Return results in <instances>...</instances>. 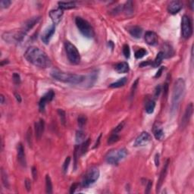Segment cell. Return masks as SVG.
Returning <instances> with one entry per match:
<instances>
[{
  "label": "cell",
  "mask_w": 194,
  "mask_h": 194,
  "mask_svg": "<svg viewBox=\"0 0 194 194\" xmlns=\"http://www.w3.org/2000/svg\"><path fill=\"white\" fill-rule=\"evenodd\" d=\"M24 57L30 63L41 68H46L51 65V61L46 53L38 47H29L25 52Z\"/></svg>",
  "instance_id": "cell-1"
},
{
  "label": "cell",
  "mask_w": 194,
  "mask_h": 194,
  "mask_svg": "<svg viewBox=\"0 0 194 194\" xmlns=\"http://www.w3.org/2000/svg\"><path fill=\"white\" fill-rule=\"evenodd\" d=\"M185 81L183 78H178L175 81L174 86H173L172 98H171V114H174L178 109L180 103L184 97L185 93Z\"/></svg>",
  "instance_id": "cell-2"
},
{
  "label": "cell",
  "mask_w": 194,
  "mask_h": 194,
  "mask_svg": "<svg viewBox=\"0 0 194 194\" xmlns=\"http://www.w3.org/2000/svg\"><path fill=\"white\" fill-rule=\"evenodd\" d=\"M50 75L55 80H58V81L63 82V83H71V84H80L86 79V77L83 76V75L65 73V72L60 71L57 70H54L51 71Z\"/></svg>",
  "instance_id": "cell-3"
},
{
  "label": "cell",
  "mask_w": 194,
  "mask_h": 194,
  "mask_svg": "<svg viewBox=\"0 0 194 194\" xmlns=\"http://www.w3.org/2000/svg\"><path fill=\"white\" fill-rule=\"evenodd\" d=\"M127 155V149L124 148L113 149L108 151L105 156V162L110 165H118Z\"/></svg>",
  "instance_id": "cell-4"
},
{
  "label": "cell",
  "mask_w": 194,
  "mask_h": 194,
  "mask_svg": "<svg viewBox=\"0 0 194 194\" xmlns=\"http://www.w3.org/2000/svg\"><path fill=\"white\" fill-rule=\"evenodd\" d=\"M75 24L80 31V32L86 38H93L94 37V31L93 29L90 24L86 20L80 18V17H77L75 18Z\"/></svg>",
  "instance_id": "cell-5"
},
{
  "label": "cell",
  "mask_w": 194,
  "mask_h": 194,
  "mask_svg": "<svg viewBox=\"0 0 194 194\" xmlns=\"http://www.w3.org/2000/svg\"><path fill=\"white\" fill-rule=\"evenodd\" d=\"M64 47H65L68 58L70 62L74 64H79L80 61V55L77 47L69 41H66L64 42Z\"/></svg>",
  "instance_id": "cell-6"
},
{
  "label": "cell",
  "mask_w": 194,
  "mask_h": 194,
  "mask_svg": "<svg viewBox=\"0 0 194 194\" xmlns=\"http://www.w3.org/2000/svg\"><path fill=\"white\" fill-rule=\"evenodd\" d=\"M26 33L22 30L20 31H12L5 32L2 34V39L9 43H17L23 40L24 37L26 36Z\"/></svg>",
  "instance_id": "cell-7"
},
{
  "label": "cell",
  "mask_w": 194,
  "mask_h": 194,
  "mask_svg": "<svg viewBox=\"0 0 194 194\" xmlns=\"http://www.w3.org/2000/svg\"><path fill=\"white\" fill-rule=\"evenodd\" d=\"M99 178V171L97 168H92L86 173L81 182L83 187H88L96 182Z\"/></svg>",
  "instance_id": "cell-8"
},
{
  "label": "cell",
  "mask_w": 194,
  "mask_h": 194,
  "mask_svg": "<svg viewBox=\"0 0 194 194\" xmlns=\"http://www.w3.org/2000/svg\"><path fill=\"white\" fill-rule=\"evenodd\" d=\"M181 34L185 39L190 38L193 34V23L187 15H184L181 20Z\"/></svg>",
  "instance_id": "cell-9"
},
{
  "label": "cell",
  "mask_w": 194,
  "mask_h": 194,
  "mask_svg": "<svg viewBox=\"0 0 194 194\" xmlns=\"http://www.w3.org/2000/svg\"><path fill=\"white\" fill-rule=\"evenodd\" d=\"M193 105L192 102H190V103L187 105V108H186L185 112H184V116H183L182 120H181V128H184V127H187L189 121H190V118H191L192 115H193Z\"/></svg>",
  "instance_id": "cell-10"
},
{
  "label": "cell",
  "mask_w": 194,
  "mask_h": 194,
  "mask_svg": "<svg viewBox=\"0 0 194 194\" xmlns=\"http://www.w3.org/2000/svg\"><path fill=\"white\" fill-rule=\"evenodd\" d=\"M55 97V93L54 91L49 90V92H47L43 97L40 99L39 102V109L40 112H44L46 108V105L47 102H51L53 99V98Z\"/></svg>",
  "instance_id": "cell-11"
},
{
  "label": "cell",
  "mask_w": 194,
  "mask_h": 194,
  "mask_svg": "<svg viewBox=\"0 0 194 194\" xmlns=\"http://www.w3.org/2000/svg\"><path fill=\"white\" fill-rule=\"evenodd\" d=\"M151 136L148 132H142L135 140L134 146H143L150 142Z\"/></svg>",
  "instance_id": "cell-12"
},
{
  "label": "cell",
  "mask_w": 194,
  "mask_h": 194,
  "mask_svg": "<svg viewBox=\"0 0 194 194\" xmlns=\"http://www.w3.org/2000/svg\"><path fill=\"white\" fill-rule=\"evenodd\" d=\"M170 164V160L169 159H167L166 162H165V165H164L163 168H162V171H161L160 175H159V180H158V183H157V186H156V192H159V190L162 187V184H163L164 181H165V178H166L167 172H168V165Z\"/></svg>",
  "instance_id": "cell-13"
},
{
  "label": "cell",
  "mask_w": 194,
  "mask_h": 194,
  "mask_svg": "<svg viewBox=\"0 0 194 194\" xmlns=\"http://www.w3.org/2000/svg\"><path fill=\"white\" fill-rule=\"evenodd\" d=\"M17 157L19 164L23 168H26L27 166V160L26 156H25L24 149V146L21 143H19L17 146Z\"/></svg>",
  "instance_id": "cell-14"
},
{
  "label": "cell",
  "mask_w": 194,
  "mask_h": 194,
  "mask_svg": "<svg viewBox=\"0 0 194 194\" xmlns=\"http://www.w3.org/2000/svg\"><path fill=\"white\" fill-rule=\"evenodd\" d=\"M55 31H56V27H55V24L52 25L51 27L47 28V29L44 31L43 34H42V37H41V39H42V42L45 44H48L49 42L50 41V39H51L52 37L53 36V34H55Z\"/></svg>",
  "instance_id": "cell-15"
},
{
  "label": "cell",
  "mask_w": 194,
  "mask_h": 194,
  "mask_svg": "<svg viewBox=\"0 0 194 194\" xmlns=\"http://www.w3.org/2000/svg\"><path fill=\"white\" fill-rule=\"evenodd\" d=\"M144 39L149 46H156L158 43V35L153 31H147L145 34Z\"/></svg>",
  "instance_id": "cell-16"
},
{
  "label": "cell",
  "mask_w": 194,
  "mask_h": 194,
  "mask_svg": "<svg viewBox=\"0 0 194 194\" xmlns=\"http://www.w3.org/2000/svg\"><path fill=\"white\" fill-rule=\"evenodd\" d=\"M62 15L63 10L59 9V8L57 9H53V10H51L49 12V16L54 24H57L59 23Z\"/></svg>",
  "instance_id": "cell-17"
},
{
  "label": "cell",
  "mask_w": 194,
  "mask_h": 194,
  "mask_svg": "<svg viewBox=\"0 0 194 194\" xmlns=\"http://www.w3.org/2000/svg\"><path fill=\"white\" fill-rule=\"evenodd\" d=\"M183 5L181 2L179 1H172L168 4V12L170 14L175 15L178 13L182 9Z\"/></svg>",
  "instance_id": "cell-18"
},
{
  "label": "cell",
  "mask_w": 194,
  "mask_h": 194,
  "mask_svg": "<svg viewBox=\"0 0 194 194\" xmlns=\"http://www.w3.org/2000/svg\"><path fill=\"white\" fill-rule=\"evenodd\" d=\"M39 19H40V17H34V18H31V19L27 20L24 23V24L23 27L21 28V30L23 31H24L26 34H27L28 31H29L31 29H32L36 24L38 23Z\"/></svg>",
  "instance_id": "cell-19"
},
{
  "label": "cell",
  "mask_w": 194,
  "mask_h": 194,
  "mask_svg": "<svg viewBox=\"0 0 194 194\" xmlns=\"http://www.w3.org/2000/svg\"><path fill=\"white\" fill-rule=\"evenodd\" d=\"M45 127V122L42 119H40L39 121L35 123V135L37 140H40L44 132Z\"/></svg>",
  "instance_id": "cell-20"
},
{
  "label": "cell",
  "mask_w": 194,
  "mask_h": 194,
  "mask_svg": "<svg viewBox=\"0 0 194 194\" xmlns=\"http://www.w3.org/2000/svg\"><path fill=\"white\" fill-rule=\"evenodd\" d=\"M128 32L134 38H140L143 34V29L139 26H132L128 28Z\"/></svg>",
  "instance_id": "cell-21"
},
{
  "label": "cell",
  "mask_w": 194,
  "mask_h": 194,
  "mask_svg": "<svg viewBox=\"0 0 194 194\" xmlns=\"http://www.w3.org/2000/svg\"><path fill=\"white\" fill-rule=\"evenodd\" d=\"M115 70L119 74L127 73L129 71V65L127 62H125V61H122V62L118 63V64H115Z\"/></svg>",
  "instance_id": "cell-22"
},
{
  "label": "cell",
  "mask_w": 194,
  "mask_h": 194,
  "mask_svg": "<svg viewBox=\"0 0 194 194\" xmlns=\"http://www.w3.org/2000/svg\"><path fill=\"white\" fill-rule=\"evenodd\" d=\"M123 11L125 13L126 15L130 16L134 14V8L133 2L128 1L123 5Z\"/></svg>",
  "instance_id": "cell-23"
},
{
  "label": "cell",
  "mask_w": 194,
  "mask_h": 194,
  "mask_svg": "<svg viewBox=\"0 0 194 194\" xmlns=\"http://www.w3.org/2000/svg\"><path fill=\"white\" fill-rule=\"evenodd\" d=\"M153 134L156 139L158 140H162L163 137H165V133H164L163 129L159 125L154 126L153 128Z\"/></svg>",
  "instance_id": "cell-24"
},
{
  "label": "cell",
  "mask_w": 194,
  "mask_h": 194,
  "mask_svg": "<svg viewBox=\"0 0 194 194\" xmlns=\"http://www.w3.org/2000/svg\"><path fill=\"white\" fill-rule=\"evenodd\" d=\"M58 7L59 9H62V10H68V9H74L76 7V3L75 2H59L58 3Z\"/></svg>",
  "instance_id": "cell-25"
},
{
  "label": "cell",
  "mask_w": 194,
  "mask_h": 194,
  "mask_svg": "<svg viewBox=\"0 0 194 194\" xmlns=\"http://www.w3.org/2000/svg\"><path fill=\"white\" fill-rule=\"evenodd\" d=\"M164 54V57L168 58L174 56V52L173 50L172 47L168 43H165L164 45V52H162Z\"/></svg>",
  "instance_id": "cell-26"
},
{
  "label": "cell",
  "mask_w": 194,
  "mask_h": 194,
  "mask_svg": "<svg viewBox=\"0 0 194 194\" xmlns=\"http://www.w3.org/2000/svg\"><path fill=\"white\" fill-rule=\"evenodd\" d=\"M156 108V102L152 99L150 100H148L146 102V105H145V110H146V112L148 114H152L153 113L154 109Z\"/></svg>",
  "instance_id": "cell-27"
},
{
  "label": "cell",
  "mask_w": 194,
  "mask_h": 194,
  "mask_svg": "<svg viewBox=\"0 0 194 194\" xmlns=\"http://www.w3.org/2000/svg\"><path fill=\"white\" fill-rule=\"evenodd\" d=\"M164 58H165V57H164V54H163V53H162V51L159 52V53H158L156 58H155V60H154L153 62L152 63V64H151V65H152V67H154V68L159 67V66L161 64V63L162 62V61H163Z\"/></svg>",
  "instance_id": "cell-28"
},
{
  "label": "cell",
  "mask_w": 194,
  "mask_h": 194,
  "mask_svg": "<svg viewBox=\"0 0 194 194\" xmlns=\"http://www.w3.org/2000/svg\"><path fill=\"white\" fill-rule=\"evenodd\" d=\"M1 180L2 182L3 186H4L5 188H9V178H8V175L6 171L3 169V168H1Z\"/></svg>",
  "instance_id": "cell-29"
},
{
  "label": "cell",
  "mask_w": 194,
  "mask_h": 194,
  "mask_svg": "<svg viewBox=\"0 0 194 194\" xmlns=\"http://www.w3.org/2000/svg\"><path fill=\"white\" fill-rule=\"evenodd\" d=\"M46 192L49 194L53 193V183L49 174L46 176Z\"/></svg>",
  "instance_id": "cell-30"
},
{
  "label": "cell",
  "mask_w": 194,
  "mask_h": 194,
  "mask_svg": "<svg viewBox=\"0 0 194 194\" xmlns=\"http://www.w3.org/2000/svg\"><path fill=\"white\" fill-rule=\"evenodd\" d=\"M126 83H127V78H120L119 80H117L116 82H114V83H111V84L109 85V87L119 88V87H121V86H124Z\"/></svg>",
  "instance_id": "cell-31"
},
{
  "label": "cell",
  "mask_w": 194,
  "mask_h": 194,
  "mask_svg": "<svg viewBox=\"0 0 194 194\" xmlns=\"http://www.w3.org/2000/svg\"><path fill=\"white\" fill-rule=\"evenodd\" d=\"M90 143V139H87L86 140H84L80 146V154L81 155H84L86 153L88 149H89Z\"/></svg>",
  "instance_id": "cell-32"
},
{
  "label": "cell",
  "mask_w": 194,
  "mask_h": 194,
  "mask_svg": "<svg viewBox=\"0 0 194 194\" xmlns=\"http://www.w3.org/2000/svg\"><path fill=\"white\" fill-rule=\"evenodd\" d=\"M85 137H86V134H85L84 132L82 131V130H78V131L76 132L75 139H76L77 143H81V142H83L85 140Z\"/></svg>",
  "instance_id": "cell-33"
},
{
  "label": "cell",
  "mask_w": 194,
  "mask_h": 194,
  "mask_svg": "<svg viewBox=\"0 0 194 194\" xmlns=\"http://www.w3.org/2000/svg\"><path fill=\"white\" fill-rule=\"evenodd\" d=\"M146 53H147V51H146L145 49L143 48L139 49L137 51H136V53H135V58H137V59H140V58L144 57V56H146Z\"/></svg>",
  "instance_id": "cell-34"
},
{
  "label": "cell",
  "mask_w": 194,
  "mask_h": 194,
  "mask_svg": "<svg viewBox=\"0 0 194 194\" xmlns=\"http://www.w3.org/2000/svg\"><path fill=\"white\" fill-rule=\"evenodd\" d=\"M119 139L120 137L118 134L112 133V135L108 139V144H113V143L118 142L119 140Z\"/></svg>",
  "instance_id": "cell-35"
},
{
  "label": "cell",
  "mask_w": 194,
  "mask_h": 194,
  "mask_svg": "<svg viewBox=\"0 0 194 194\" xmlns=\"http://www.w3.org/2000/svg\"><path fill=\"white\" fill-rule=\"evenodd\" d=\"M58 114L59 115L60 120H61V122L63 125H65L66 123V114L64 112V110L61 109V108H58Z\"/></svg>",
  "instance_id": "cell-36"
},
{
  "label": "cell",
  "mask_w": 194,
  "mask_h": 194,
  "mask_svg": "<svg viewBox=\"0 0 194 194\" xmlns=\"http://www.w3.org/2000/svg\"><path fill=\"white\" fill-rule=\"evenodd\" d=\"M26 139L29 146L31 147V146H32V129H31V127L28 128L27 132Z\"/></svg>",
  "instance_id": "cell-37"
},
{
  "label": "cell",
  "mask_w": 194,
  "mask_h": 194,
  "mask_svg": "<svg viewBox=\"0 0 194 194\" xmlns=\"http://www.w3.org/2000/svg\"><path fill=\"white\" fill-rule=\"evenodd\" d=\"M122 52H123V54L124 56H125V58H130V47L127 44H124L123 46V48H122Z\"/></svg>",
  "instance_id": "cell-38"
},
{
  "label": "cell",
  "mask_w": 194,
  "mask_h": 194,
  "mask_svg": "<svg viewBox=\"0 0 194 194\" xmlns=\"http://www.w3.org/2000/svg\"><path fill=\"white\" fill-rule=\"evenodd\" d=\"M86 121H87V119H86V116H84V115L79 116L78 118V123L79 127H80V128H82V127H83V126L86 124Z\"/></svg>",
  "instance_id": "cell-39"
},
{
  "label": "cell",
  "mask_w": 194,
  "mask_h": 194,
  "mask_svg": "<svg viewBox=\"0 0 194 194\" xmlns=\"http://www.w3.org/2000/svg\"><path fill=\"white\" fill-rule=\"evenodd\" d=\"M71 162V157H67L65 159V160H64V164H63V166H62V171L65 174V173H67L68 171V166H69V164H70Z\"/></svg>",
  "instance_id": "cell-40"
},
{
  "label": "cell",
  "mask_w": 194,
  "mask_h": 194,
  "mask_svg": "<svg viewBox=\"0 0 194 194\" xmlns=\"http://www.w3.org/2000/svg\"><path fill=\"white\" fill-rule=\"evenodd\" d=\"M124 124H125V123H124V121H123V122H121V123H120V124H118V125L117 126V127H115L114 129H113L112 132V133H113V134L119 133V132L121 131V130H122L123 127H124Z\"/></svg>",
  "instance_id": "cell-41"
},
{
  "label": "cell",
  "mask_w": 194,
  "mask_h": 194,
  "mask_svg": "<svg viewBox=\"0 0 194 194\" xmlns=\"http://www.w3.org/2000/svg\"><path fill=\"white\" fill-rule=\"evenodd\" d=\"M11 4H12V2L9 1V0H2L0 2V5L3 9H7L10 6Z\"/></svg>",
  "instance_id": "cell-42"
},
{
  "label": "cell",
  "mask_w": 194,
  "mask_h": 194,
  "mask_svg": "<svg viewBox=\"0 0 194 194\" xmlns=\"http://www.w3.org/2000/svg\"><path fill=\"white\" fill-rule=\"evenodd\" d=\"M138 82H139V80H138V79H137V80H135L134 83H133V86H132V87H131V91H130V98H133L134 96L135 90H136V89H137V84H138Z\"/></svg>",
  "instance_id": "cell-43"
},
{
  "label": "cell",
  "mask_w": 194,
  "mask_h": 194,
  "mask_svg": "<svg viewBox=\"0 0 194 194\" xmlns=\"http://www.w3.org/2000/svg\"><path fill=\"white\" fill-rule=\"evenodd\" d=\"M12 78H13V81L15 84H19L20 83V75L17 73H14L13 76H12Z\"/></svg>",
  "instance_id": "cell-44"
},
{
  "label": "cell",
  "mask_w": 194,
  "mask_h": 194,
  "mask_svg": "<svg viewBox=\"0 0 194 194\" xmlns=\"http://www.w3.org/2000/svg\"><path fill=\"white\" fill-rule=\"evenodd\" d=\"M152 181H148L147 184H146L145 193H150V190H151V188H152Z\"/></svg>",
  "instance_id": "cell-45"
},
{
  "label": "cell",
  "mask_w": 194,
  "mask_h": 194,
  "mask_svg": "<svg viewBox=\"0 0 194 194\" xmlns=\"http://www.w3.org/2000/svg\"><path fill=\"white\" fill-rule=\"evenodd\" d=\"M161 91H162V87H161L160 85H158L155 88V92H154V95H155V97H158L160 94Z\"/></svg>",
  "instance_id": "cell-46"
},
{
  "label": "cell",
  "mask_w": 194,
  "mask_h": 194,
  "mask_svg": "<svg viewBox=\"0 0 194 194\" xmlns=\"http://www.w3.org/2000/svg\"><path fill=\"white\" fill-rule=\"evenodd\" d=\"M24 184H25V187H26L27 190V191H30V190H31V181H30L29 179H26V180H25Z\"/></svg>",
  "instance_id": "cell-47"
},
{
  "label": "cell",
  "mask_w": 194,
  "mask_h": 194,
  "mask_svg": "<svg viewBox=\"0 0 194 194\" xmlns=\"http://www.w3.org/2000/svg\"><path fill=\"white\" fill-rule=\"evenodd\" d=\"M78 187V184H77V183H75V184H73L71 185V187L70 188V193H74L75 192V190H76V189Z\"/></svg>",
  "instance_id": "cell-48"
},
{
  "label": "cell",
  "mask_w": 194,
  "mask_h": 194,
  "mask_svg": "<svg viewBox=\"0 0 194 194\" xmlns=\"http://www.w3.org/2000/svg\"><path fill=\"white\" fill-rule=\"evenodd\" d=\"M32 176L34 178V181H36L37 178V170L36 168V167H33L32 168Z\"/></svg>",
  "instance_id": "cell-49"
},
{
  "label": "cell",
  "mask_w": 194,
  "mask_h": 194,
  "mask_svg": "<svg viewBox=\"0 0 194 194\" xmlns=\"http://www.w3.org/2000/svg\"><path fill=\"white\" fill-rule=\"evenodd\" d=\"M163 91H164V97H166L167 94H168V83H165L163 87Z\"/></svg>",
  "instance_id": "cell-50"
},
{
  "label": "cell",
  "mask_w": 194,
  "mask_h": 194,
  "mask_svg": "<svg viewBox=\"0 0 194 194\" xmlns=\"http://www.w3.org/2000/svg\"><path fill=\"white\" fill-rule=\"evenodd\" d=\"M163 70H164V67H161L159 69V71H157V73H156V75H155V78H159V77H160L161 75H162V71H163Z\"/></svg>",
  "instance_id": "cell-51"
},
{
  "label": "cell",
  "mask_w": 194,
  "mask_h": 194,
  "mask_svg": "<svg viewBox=\"0 0 194 194\" xmlns=\"http://www.w3.org/2000/svg\"><path fill=\"white\" fill-rule=\"evenodd\" d=\"M149 64H152V62H150L149 61H143V62L140 63V67H146V66L149 65Z\"/></svg>",
  "instance_id": "cell-52"
},
{
  "label": "cell",
  "mask_w": 194,
  "mask_h": 194,
  "mask_svg": "<svg viewBox=\"0 0 194 194\" xmlns=\"http://www.w3.org/2000/svg\"><path fill=\"white\" fill-rule=\"evenodd\" d=\"M155 163L157 167L159 165V154H156L155 156Z\"/></svg>",
  "instance_id": "cell-53"
},
{
  "label": "cell",
  "mask_w": 194,
  "mask_h": 194,
  "mask_svg": "<svg viewBox=\"0 0 194 194\" xmlns=\"http://www.w3.org/2000/svg\"><path fill=\"white\" fill-rule=\"evenodd\" d=\"M101 137H102V134H100V135H99V137H98V139H97V142H96L95 145H94L93 148H97V147H98V146H99V143H100V139H101Z\"/></svg>",
  "instance_id": "cell-54"
},
{
  "label": "cell",
  "mask_w": 194,
  "mask_h": 194,
  "mask_svg": "<svg viewBox=\"0 0 194 194\" xmlns=\"http://www.w3.org/2000/svg\"><path fill=\"white\" fill-rule=\"evenodd\" d=\"M15 98H16L17 101H18V102H21V97H20V96L19 95V94L15 93Z\"/></svg>",
  "instance_id": "cell-55"
},
{
  "label": "cell",
  "mask_w": 194,
  "mask_h": 194,
  "mask_svg": "<svg viewBox=\"0 0 194 194\" xmlns=\"http://www.w3.org/2000/svg\"><path fill=\"white\" fill-rule=\"evenodd\" d=\"M0 99H1V103H2V104H4V102H5L4 96H3V95L0 96Z\"/></svg>",
  "instance_id": "cell-56"
},
{
  "label": "cell",
  "mask_w": 194,
  "mask_h": 194,
  "mask_svg": "<svg viewBox=\"0 0 194 194\" xmlns=\"http://www.w3.org/2000/svg\"><path fill=\"white\" fill-rule=\"evenodd\" d=\"M193 4H194V2L192 1L191 2H190V9H191L192 10L193 9Z\"/></svg>",
  "instance_id": "cell-57"
}]
</instances>
